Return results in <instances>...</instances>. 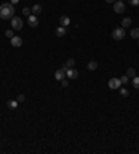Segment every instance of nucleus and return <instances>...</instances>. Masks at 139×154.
Returning a JSON list of instances; mask_svg holds the SVG:
<instances>
[{"label": "nucleus", "mask_w": 139, "mask_h": 154, "mask_svg": "<svg viewBox=\"0 0 139 154\" xmlns=\"http://www.w3.org/2000/svg\"><path fill=\"white\" fill-rule=\"evenodd\" d=\"M79 76V72L75 70V68H67V71H65V78H68V79H77Z\"/></svg>", "instance_id": "5"}, {"label": "nucleus", "mask_w": 139, "mask_h": 154, "mask_svg": "<svg viewBox=\"0 0 139 154\" xmlns=\"http://www.w3.org/2000/svg\"><path fill=\"white\" fill-rule=\"evenodd\" d=\"M14 13H15L14 4H11V3L0 4V18L1 19H11L14 17Z\"/></svg>", "instance_id": "1"}, {"label": "nucleus", "mask_w": 139, "mask_h": 154, "mask_svg": "<svg viewBox=\"0 0 139 154\" xmlns=\"http://www.w3.org/2000/svg\"><path fill=\"white\" fill-rule=\"evenodd\" d=\"M15 100H17L18 103H22V101H25V94H18Z\"/></svg>", "instance_id": "21"}, {"label": "nucleus", "mask_w": 139, "mask_h": 154, "mask_svg": "<svg viewBox=\"0 0 139 154\" xmlns=\"http://www.w3.org/2000/svg\"><path fill=\"white\" fill-rule=\"evenodd\" d=\"M18 1H19V0H11V4H17Z\"/></svg>", "instance_id": "27"}, {"label": "nucleus", "mask_w": 139, "mask_h": 154, "mask_svg": "<svg viewBox=\"0 0 139 154\" xmlns=\"http://www.w3.org/2000/svg\"><path fill=\"white\" fill-rule=\"evenodd\" d=\"M7 107H9L10 110H15L18 107V101H17V100H9V101H7Z\"/></svg>", "instance_id": "13"}, {"label": "nucleus", "mask_w": 139, "mask_h": 154, "mask_svg": "<svg viewBox=\"0 0 139 154\" xmlns=\"http://www.w3.org/2000/svg\"><path fill=\"white\" fill-rule=\"evenodd\" d=\"M6 36L10 37V39L14 36V32H13V29H9V31H6Z\"/></svg>", "instance_id": "24"}, {"label": "nucleus", "mask_w": 139, "mask_h": 154, "mask_svg": "<svg viewBox=\"0 0 139 154\" xmlns=\"http://www.w3.org/2000/svg\"><path fill=\"white\" fill-rule=\"evenodd\" d=\"M106 3H114V0H104Z\"/></svg>", "instance_id": "28"}, {"label": "nucleus", "mask_w": 139, "mask_h": 154, "mask_svg": "<svg viewBox=\"0 0 139 154\" xmlns=\"http://www.w3.org/2000/svg\"><path fill=\"white\" fill-rule=\"evenodd\" d=\"M121 1H122V0H121Z\"/></svg>", "instance_id": "30"}, {"label": "nucleus", "mask_w": 139, "mask_h": 154, "mask_svg": "<svg viewBox=\"0 0 139 154\" xmlns=\"http://www.w3.org/2000/svg\"><path fill=\"white\" fill-rule=\"evenodd\" d=\"M54 78L57 79V81H63L65 78V71L63 70V68H60V70H57L54 72Z\"/></svg>", "instance_id": "9"}, {"label": "nucleus", "mask_w": 139, "mask_h": 154, "mask_svg": "<svg viewBox=\"0 0 139 154\" xmlns=\"http://www.w3.org/2000/svg\"><path fill=\"white\" fill-rule=\"evenodd\" d=\"M61 86H63V88H67V86H68V81H67V79H63V81H61Z\"/></svg>", "instance_id": "26"}, {"label": "nucleus", "mask_w": 139, "mask_h": 154, "mask_svg": "<svg viewBox=\"0 0 139 154\" xmlns=\"http://www.w3.org/2000/svg\"><path fill=\"white\" fill-rule=\"evenodd\" d=\"M132 85H134V88L139 89V76H134L132 78Z\"/></svg>", "instance_id": "18"}, {"label": "nucleus", "mask_w": 139, "mask_h": 154, "mask_svg": "<svg viewBox=\"0 0 139 154\" xmlns=\"http://www.w3.org/2000/svg\"><path fill=\"white\" fill-rule=\"evenodd\" d=\"M113 4H114V11H115L117 14H121V13L125 11V4H124V1L117 0V1H114Z\"/></svg>", "instance_id": "4"}, {"label": "nucleus", "mask_w": 139, "mask_h": 154, "mask_svg": "<svg viewBox=\"0 0 139 154\" xmlns=\"http://www.w3.org/2000/svg\"><path fill=\"white\" fill-rule=\"evenodd\" d=\"M131 24H132V19H131L130 17H125V18L121 21V25H122V28H128V27H131Z\"/></svg>", "instance_id": "15"}, {"label": "nucleus", "mask_w": 139, "mask_h": 154, "mask_svg": "<svg viewBox=\"0 0 139 154\" xmlns=\"http://www.w3.org/2000/svg\"><path fill=\"white\" fill-rule=\"evenodd\" d=\"M97 67H99V64L96 63V61H89L86 68H88L89 71H96V70H97Z\"/></svg>", "instance_id": "14"}, {"label": "nucleus", "mask_w": 139, "mask_h": 154, "mask_svg": "<svg viewBox=\"0 0 139 154\" xmlns=\"http://www.w3.org/2000/svg\"><path fill=\"white\" fill-rule=\"evenodd\" d=\"M131 6H139V0H128Z\"/></svg>", "instance_id": "25"}, {"label": "nucleus", "mask_w": 139, "mask_h": 154, "mask_svg": "<svg viewBox=\"0 0 139 154\" xmlns=\"http://www.w3.org/2000/svg\"><path fill=\"white\" fill-rule=\"evenodd\" d=\"M24 27V22H22V19L19 18V17H13L11 18V28L14 29V31H19V29H22Z\"/></svg>", "instance_id": "3"}, {"label": "nucleus", "mask_w": 139, "mask_h": 154, "mask_svg": "<svg viewBox=\"0 0 139 154\" xmlns=\"http://www.w3.org/2000/svg\"><path fill=\"white\" fill-rule=\"evenodd\" d=\"M127 76H128V78H134V76H136V71H135V68H128V70H127Z\"/></svg>", "instance_id": "16"}, {"label": "nucleus", "mask_w": 139, "mask_h": 154, "mask_svg": "<svg viewBox=\"0 0 139 154\" xmlns=\"http://www.w3.org/2000/svg\"><path fill=\"white\" fill-rule=\"evenodd\" d=\"M109 88L110 89H120L121 88V81L118 79V78H111L110 81H109Z\"/></svg>", "instance_id": "6"}, {"label": "nucleus", "mask_w": 139, "mask_h": 154, "mask_svg": "<svg viewBox=\"0 0 139 154\" xmlns=\"http://www.w3.org/2000/svg\"><path fill=\"white\" fill-rule=\"evenodd\" d=\"M65 65H67L68 68H73V67L75 65V60H74V58H70V60L65 63Z\"/></svg>", "instance_id": "20"}, {"label": "nucleus", "mask_w": 139, "mask_h": 154, "mask_svg": "<svg viewBox=\"0 0 139 154\" xmlns=\"http://www.w3.org/2000/svg\"><path fill=\"white\" fill-rule=\"evenodd\" d=\"M22 14H24L25 17H29V15L32 14V11H31V9H28V7H24V9H22Z\"/></svg>", "instance_id": "19"}, {"label": "nucleus", "mask_w": 139, "mask_h": 154, "mask_svg": "<svg viewBox=\"0 0 139 154\" xmlns=\"http://www.w3.org/2000/svg\"><path fill=\"white\" fill-rule=\"evenodd\" d=\"M28 25L32 28H35L39 25V21H38V17L36 15H34V14H31L29 17H28Z\"/></svg>", "instance_id": "7"}, {"label": "nucleus", "mask_w": 139, "mask_h": 154, "mask_svg": "<svg viewBox=\"0 0 139 154\" xmlns=\"http://www.w3.org/2000/svg\"><path fill=\"white\" fill-rule=\"evenodd\" d=\"M138 43H139V39H138Z\"/></svg>", "instance_id": "29"}, {"label": "nucleus", "mask_w": 139, "mask_h": 154, "mask_svg": "<svg viewBox=\"0 0 139 154\" xmlns=\"http://www.w3.org/2000/svg\"><path fill=\"white\" fill-rule=\"evenodd\" d=\"M70 22H71L70 17H67V15H61V17H60V25H61V27H64V28L68 27Z\"/></svg>", "instance_id": "10"}, {"label": "nucleus", "mask_w": 139, "mask_h": 154, "mask_svg": "<svg viewBox=\"0 0 139 154\" xmlns=\"http://www.w3.org/2000/svg\"><path fill=\"white\" fill-rule=\"evenodd\" d=\"M120 93L124 96V97H127V96H130V92L127 90V89H121L120 88Z\"/></svg>", "instance_id": "22"}, {"label": "nucleus", "mask_w": 139, "mask_h": 154, "mask_svg": "<svg viewBox=\"0 0 139 154\" xmlns=\"http://www.w3.org/2000/svg\"><path fill=\"white\" fill-rule=\"evenodd\" d=\"M125 37V28H114L113 31V39L114 40H122Z\"/></svg>", "instance_id": "2"}, {"label": "nucleus", "mask_w": 139, "mask_h": 154, "mask_svg": "<svg viewBox=\"0 0 139 154\" xmlns=\"http://www.w3.org/2000/svg\"><path fill=\"white\" fill-rule=\"evenodd\" d=\"M65 33H67V31H65V28H64V27H61V25H60V27L56 29V35H57L58 37H63V36L65 35Z\"/></svg>", "instance_id": "12"}, {"label": "nucleus", "mask_w": 139, "mask_h": 154, "mask_svg": "<svg viewBox=\"0 0 139 154\" xmlns=\"http://www.w3.org/2000/svg\"><path fill=\"white\" fill-rule=\"evenodd\" d=\"M121 83H125V85H127V83H128V82H130V79H128V76H127V75H124V76H121Z\"/></svg>", "instance_id": "23"}, {"label": "nucleus", "mask_w": 139, "mask_h": 154, "mask_svg": "<svg viewBox=\"0 0 139 154\" xmlns=\"http://www.w3.org/2000/svg\"><path fill=\"white\" fill-rule=\"evenodd\" d=\"M10 40H11V46H14V47H19V46H22V37L13 36Z\"/></svg>", "instance_id": "8"}, {"label": "nucleus", "mask_w": 139, "mask_h": 154, "mask_svg": "<svg viewBox=\"0 0 139 154\" xmlns=\"http://www.w3.org/2000/svg\"><path fill=\"white\" fill-rule=\"evenodd\" d=\"M131 37L139 39V28H134V29L131 31Z\"/></svg>", "instance_id": "17"}, {"label": "nucleus", "mask_w": 139, "mask_h": 154, "mask_svg": "<svg viewBox=\"0 0 139 154\" xmlns=\"http://www.w3.org/2000/svg\"><path fill=\"white\" fill-rule=\"evenodd\" d=\"M31 11H32L34 15H39V14L42 13V6H40V4H35V6L31 9Z\"/></svg>", "instance_id": "11"}]
</instances>
